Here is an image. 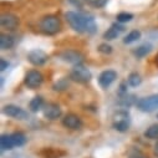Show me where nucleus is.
Instances as JSON below:
<instances>
[{"label":"nucleus","mask_w":158,"mask_h":158,"mask_svg":"<svg viewBox=\"0 0 158 158\" xmlns=\"http://www.w3.org/2000/svg\"><path fill=\"white\" fill-rule=\"evenodd\" d=\"M65 16H66V20L70 24V26L77 32L92 34L97 29L95 19L90 15H85L81 13H75V11H69V13H66Z\"/></svg>","instance_id":"f257e3e1"},{"label":"nucleus","mask_w":158,"mask_h":158,"mask_svg":"<svg viewBox=\"0 0 158 158\" xmlns=\"http://www.w3.org/2000/svg\"><path fill=\"white\" fill-rule=\"evenodd\" d=\"M40 29L43 32L48 35H55L61 29V23L57 16L55 15H48L40 21Z\"/></svg>","instance_id":"f03ea898"},{"label":"nucleus","mask_w":158,"mask_h":158,"mask_svg":"<svg viewBox=\"0 0 158 158\" xmlns=\"http://www.w3.org/2000/svg\"><path fill=\"white\" fill-rule=\"evenodd\" d=\"M131 118L128 112L126 111H120L117 112L113 117V128L117 130L118 132H126L130 128Z\"/></svg>","instance_id":"7ed1b4c3"},{"label":"nucleus","mask_w":158,"mask_h":158,"mask_svg":"<svg viewBox=\"0 0 158 158\" xmlns=\"http://www.w3.org/2000/svg\"><path fill=\"white\" fill-rule=\"evenodd\" d=\"M70 77L72 78L73 81H76V82L86 84V82H89L91 80V72L84 65H76L72 69V71L70 73Z\"/></svg>","instance_id":"20e7f679"},{"label":"nucleus","mask_w":158,"mask_h":158,"mask_svg":"<svg viewBox=\"0 0 158 158\" xmlns=\"http://www.w3.org/2000/svg\"><path fill=\"white\" fill-rule=\"evenodd\" d=\"M137 107L143 112H152L158 108V94L141 98L137 101Z\"/></svg>","instance_id":"39448f33"},{"label":"nucleus","mask_w":158,"mask_h":158,"mask_svg":"<svg viewBox=\"0 0 158 158\" xmlns=\"http://www.w3.org/2000/svg\"><path fill=\"white\" fill-rule=\"evenodd\" d=\"M44 81V76L36 71V70H31L25 75V85L29 89H37Z\"/></svg>","instance_id":"423d86ee"},{"label":"nucleus","mask_w":158,"mask_h":158,"mask_svg":"<svg viewBox=\"0 0 158 158\" xmlns=\"http://www.w3.org/2000/svg\"><path fill=\"white\" fill-rule=\"evenodd\" d=\"M3 112H4V114L13 117V118H16V120H26L27 118V112L20 107H18V106H14V105L5 106L3 108Z\"/></svg>","instance_id":"0eeeda50"},{"label":"nucleus","mask_w":158,"mask_h":158,"mask_svg":"<svg viewBox=\"0 0 158 158\" xmlns=\"http://www.w3.org/2000/svg\"><path fill=\"white\" fill-rule=\"evenodd\" d=\"M61 59L69 64H72V65H82V61H84V56L78 52V51H75V50H66L61 54Z\"/></svg>","instance_id":"6e6552de"},{"label":"nucleus","mask_w":158,"mask_h":158,"mask_svg":"<svg viewBox=\"0 0 158 158\" xmlns=\"http://www.w3.org/2000/svg\"><path fill=\"white\" fill-rule=\"evenodd\" d=\"M27 59H29V61H30L32 65H35V66H41V65H44V64L49 60V56H48L43 50H32V51L29 52Z\"/></svg>","instance_id":"1a4fd4ad"},{"label":"nucleus","mask_w":158,"mask_h":158,"mask_svg":"<svg viewBox=\"0 0 158 158\" xmlns=\"http://www.w3.org/2000/svg\"><path fill=\"white\" fill-rule=\"evenodd\" d=\"M62 125L70 130H80L82 127V121L77 114L70 113L65 116V118L62 120Z\"/></svg>","instance_id":"9d476101"},{"label":"nucleus","mask_w":158,"mask_h":158,"mask_svg":"<svg viewBox=\"0 0 158 158\" xmlns=\"http://www.w3.org/2000/svg\"><path fill=\"white\" fill-rule=\"evenodd\" d=\"M0 24L4 29H8V30H14L18 27L19 25V19L18 16H15L14 14H9V13H5L2 15L0 18Z\"/></svg>","instance_id":"9b49d317"},{"label":"nucleus","mask_w":158,"mask_h":158,"mask_svg":"<svg viewBox=\"0 0 158 158\" xmlns=\"http://www.w3.org/2000/svg\"><path fill=\"white\" fill-rule=\"evenodd\" d=\"M116 77H117V73L114 71H112V70L103 71L98 77V84L102 89H107L116 80Z\"/></svg>","instance_id":"f8f14e48"},{"label":"nucleus","mask_w":158,"mask_h":158,"mask_svg":"<svg viewBox=\"0 0 158 158\" xmlns=\"http://www.w3.org/2000/svg\"><path fill=\"white\" fill-rule=\"evenodd\" d=\"M123 31H125V26H123V25H121V24H113V25L103 34V37L106 39V40L111 41V40H114V39H117Z\"/></svg>","instance_id":"ddd939ff"},{"label":"nucleus","mask_w":158,"mask_h":158,"mask_svg":"<svg viewBox=\"0 0 158 158\" xmlns=\"http://www.w3.org/2000/svg\"><path fill=\"white\" fill-rule=\"evenodd\" d=\"M44 116L49 120H56L61 116V108L56 103H48L44 107Z\"/></svg>","instance_id":"4468645a"},{"label":"nucleus","mask_w":158,"mask_h":158,"mask_svg":"<svg viewBox=\"0 0 158 158\" xmlns=\"http://www.w3.org/2000/svg\"><path fill=\"white\" fill-rule=\"evenodd\" d=\"M14 46V39L10 35L2 34L0 35V48L2 50H9Z\"/></svg>","instance_id":"2eb2a0df"},{"label":"nucleus","mask_w":158,"mask_h":158,"mask_svg":"<svg viewBox=\"0 0 158 158\" xmlns=\"http://www.w3.org/2000/svg\"><path fill=\"white\" fill-rule=\"evenodd\" d=\"M0 147H2V151H9V149L14 148L11 135H3L2 136V138H0Z\"/></svg>","instance_id":"dca6fc26"},{"label":"nucleus","mask_w":158,"mask_h":158,"mask_svg":"<svg viewBox=\"0 0 158 158\" xmlns=\"http://www.w3.org/2000/svg\"><path fill=\"white\" fill-rule=\"evenodd\" d=\"M11 139L14 143V147H21L26 143V136L21 132H15L11 135Z\"/></svg>","instance_id":"f3484780"},{"label":"nucleus","mask_w":158,"mask_h":158,"mask_svg":"<svg viewBox=\"0 0 158 158\" xmlns=\"http://www.w3.org/2000/svg\"><path fill=\"white\" fill-rule=\"evenodd\" d=\"M43 106H44V100H43L41 96L34 97V98L30 101V105H29V107H30V110H31L32 112H37L39 110L43 108Z\"/></svg>","instance_id":"a211bd4d"},{"label":"nucleus","mask_w":158,"mask_h":158,"mask_svg":"<svg viewBox=\"0 0 158 158\" xmlns=\"http://www.w3.org/2000/svg\"><path fill=\"white\" fill-rule=\"evenodd\" d=\"M139 37H141V32L137 31V30H133V31H131V32L125 37L123 41H125V44H132V43L139 40Z\"/></svg>","instance_id":"6ab92c4d"},{"label":"nucleus","mask_w":158,"mask_h":158,"mask_svg":"<svg viewBox=\"0 0 158 158\" xmlns=\"http://www.w3.org/2000/svg\"><path fill=\"white\" fill-rule=\"evenodd\" d=\"M144 136L149 139H157L158 138V125H152L147 131L144 132Z\"/></svg>","instance_id":"aec40b11"},{"label":"nucleus","mask_w":158,"mask_h":158,"mask_svg":"<svg viewBox=\"0 0 158 158\" xmlns=\"http://www.w3.org/2000/svg\"><path fill=\"white\" fill-rule=\"evenodd\" d=\"M141 76L138 73H131L130 77H128V85L132 86V87H137L139 84H141Z\"/></svg>","instance_id":"412c9836"},{"label":"nucleus","mask_w":158,"mask_h":158,"mask_svg":"<svg viewBox=\"0 0 158 158\" xmlns=\"http://www.w3.org/2000/svg\"><path fill=\"white\" fill-rule=\"evenodd\" d=\"M149 51H151V45H142V46H139V48L135 51V55H136L137 57H143V56H146Z\"/></svg>","instance_id":"4be33fe9"},{"label":"nucleus","mask_w":158,"mask_h":158,"mask_svg":"<svg viewBox=\"0 0 158 158\" xmlns=\"http://www.w3.org/2000/svg\"><path fill=\"white\" fill-rule=\"evenodd\" d=\"M87 2V4L90 5V6H92V8H103L106 4H107V2L108 0H86Z\"/></svg>","instance_id":"5701e85b"},{"label":"nucleus","mask_w":158,"mask_h":158,"mask_svg":"<svg viewBox=\"0 0 158 158\" xmlns=\"http://www.w3.org/2000/svg\"><path fill=\"white\" fill-rule=\"evenodd\" d=\"M132 19H133V15L128 14V13H120L117 15V21L118 23H128Z\"/></svg>","instance_id":"b1692460"},{"label":"nucleus","mask_w":158,"mask_h":158,"mask_svg":"<svg viewBox=\"0 0 158 158\" xmlns=\"http://www.w3.org/2000/svg\"><path fill=\"white\" fill-rule=\"evenodd\" d=\"M98 51L102 52V54H111L112 52V48L110 45H107V44H101L98 46Z\"/></svg>","instance_id":"393cba45"},{"label":"nucleus","mask_w":158,"mask_h":158,"mask_svg":"<svg viewBox=\"0 0 158 158\" xmlns=\"http://www.w3.org/2000/svg\"><path fill=\"white\" fill-rule=\"evenodd\" d=\"M9 66V64L4 60V59H2V60H0V70H2V71H4L6 67Z\"/></svg>","instance_id":"a878e982"},{"label":"nucleus","mask_w":158,"mask_h":158,"mask_svg":"<svg viewBox=\"0 0 158 158\" xmlns=\"http://www.w3.org/2000/svg\"><path fill=\"white\" fill-rule=\"evenodd\" d=\"M70 3H72L73 5L77 6V5H80V4H81V0H70Z\"/></svg>","instance_id":"bb28decb"},{"label":"nucleus","mask_w":158,"mask_h":158,"mask_svg":"<svg viewBox=\"0 0 158 158\" xmlns=\"http://www.w3.org/2000/svg\"><path fill=\"white\" fill-rule=\"evenodd\" d=\"M154 154L158 157V141H157V143H156V146H154Z\"/></svg>","instance_id":"cd10ccee"},{"label":"nucleus","mask_w":158,"mask_h":158,"mask_svg":"<svg viewBox=\"0 0 158 158\" xmlns=\"http://www.w3.org/2000/svg\"><path fill=\"white\" fill-rule=\"evenodd\" d=\"M156 62H157V65H158V54H157V56H156Z\"/></svg>","instance_id":"c85d7f7f"}]
</instances>
